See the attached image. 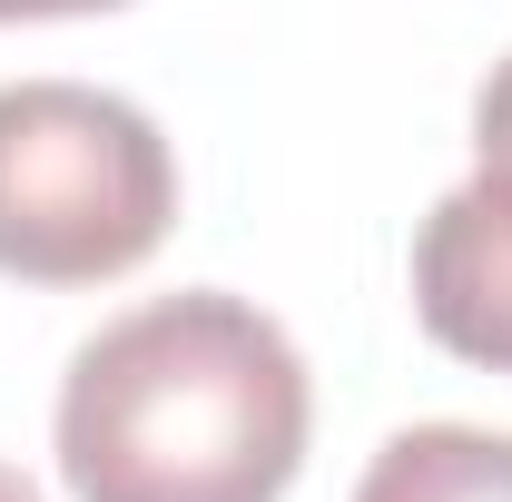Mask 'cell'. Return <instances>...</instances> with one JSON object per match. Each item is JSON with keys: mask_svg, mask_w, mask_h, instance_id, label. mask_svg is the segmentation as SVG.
I'll return each instance as SVG.
<instances>
[{"mask_svg": "<svg viewBox=\"0 0 512 502\" xmlns=\"http://www.w3.org/2000/svg\"><path fill=\"white\" fill-rule=\"evenodd\" d=\"M306 365L247 296H158L60 375V473L79 502H286L306 463Z\"/></svg>", "mask_w": 512, "mask_h": 502, "instance_id": "cell-1", "label": "cell"}, {"mask_svg": "<svg viewBox=\"0 0 512 502\" xmlns=\"http://www.w3.org/2000/svg\"><path fill=\"white\" fill-rule=\"evenodd\" d=\"M178 227V158L148 109L89 79L0 89V276L109 286Z\"/></svg>", "mask_w": 512, "mask_h": 502, "instance_id": "cell-2", "label": "cell"}, {"mask_svg": "<svg viewBox=\"0 0 512 502\" xmlns=\"http://www.w3.org/2000/svg\"><path fill=\"white\" fill-rule=\"evenodd\" d=\"M414 315L424 335L512 375V168H473L414 237Z\"/></svg>", "mask_w": 512, "mask_h": 502, "instance_id": "cell-3", "label": "cell"}, {"mask_svg": "<svg viewBox=\"0 0 512 502\" xmlns=\"http://www.w3.org/2000/svg\"><path fill=\"white\" fill-rule=\"evenodd\" d=\"M355 502H512V434L483 424H414L365 463Z\"/></svg>", "mask_w": 512, "mask_h": 502, "instance_id": "cell-4", "label": "cell"}, {"mask_svg": "<svg viewBox=\"0 0 512 502\" xmlns=\"http://www.w3.org/2000/svg\"><path fill=\"white\" fill-rule=\"evenodd\" d=\"M473 148H483V168H512V60L483 79V99H473Z\"/></svg>", "mask_w": 512, "mask_h": 502, "instance_id": "cell-5", "label": "cell"}, {"mask_svg": "<svg viewBox=\"0 0 512 502\" xmlns=\"http://www.w3.org/2000/svg\"><path fill=\"white\" fill-rule=\"evenodd\" d=\"M89 10H128V0H0V20H89Z\"/></svg>", "mask_w": 512, "mask_h": 502, "instance_id": "cell-6", "label": "cell"}, {"mask_svg": "<svg viewBox=\"0 0 512 502\" xmlns=\"http://www.w3.org/2000/svg\"><path fill=\"white\" fill-rule=\"evenodd\" d=\"M0 502H40V493H30V483H20V473H10V463H0Z\"/></svg>", "mask_w": 512, "mask_h": 502, "instance_id": "cell-7", "label": "cell"}]
</instances>
